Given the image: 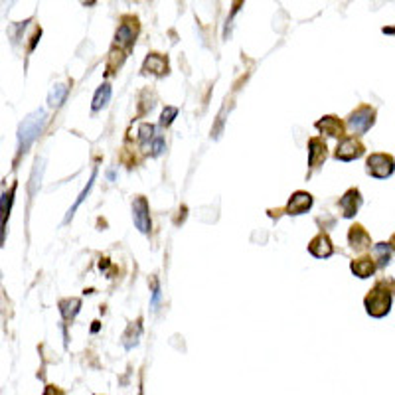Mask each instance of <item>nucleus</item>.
I'll return each instance as SVG.
<instances>
[{"mask_svg":"<svg viewBox=\"0 0 395 395\" xmlns=\"http://www.w3.org/2000/svg\"><path fill=\"white\" fill-rule=\"evenodd\" d=\"M48 123V113L44 109H36L30 113L26 119L20 123L18 127V158L24 157L32 145L36 143L40 135L44 133V127Z\"/></svg>","mask_w":395,"mask_h":395,"instance_id":"nucleus-1","label":"nucleus"},{"mask_svg":"<svg viewBox=\"0 0 395 395\" xmlns=\"http://www.w3.org/2000/svg\"><path fill=\"white\" fill-rule=\"evenodd\" d=\"M394 291L395 286L387 281H377L374 289L369 291L368 296L364 299L366 304V313L374 318H384L391 311V303H394Z\"/></svg>","mask_w":395,"mask_h":395,"instance_id":"nucleus-2","label":"nucleus"},{"mask_svg":"<svg viewBox=\"0 0 395 395\" xmlns=\"http://www.w3.org/2000/svg\"><path fill=\"white\" fill-rule=\"evenodd\" d=\"M366 170L372 178H377V180H386L389 176L395 172V160L391 155H386V152H374L369 155L368 160H366Z\"/></svg>","mask_w":395,"mask_h":395,"instance_id":"nucleus-3","label":"nucleus"},{"mask_svg":"<svg viewBox=\"0 0 395 395\" xmlns=\"http://www.w3.org/2000/svg\"><path fill=\"white\" fill-rule=\"evenodd\" d=\"M374 123H376V109L369 105H362L354 113H350L348 129L356 135H364L374 127Z\"/></svg>","mask_w":395,"mask_h":395,"instance_id":"nucleus-4","label":"nucleus"},{"mask_svg":"<svg viewBox=\"0 0 395 395\" xmlns=\"http://www.w3.org/2000/svg\"><path fill=\"white\" fill-rule=\"evenodd\" d=\"M366 148L364 145L356 140V137H344L336 147L334 158L342 160V162H352V160H358L360 157H364Z\"/></svg>","mask_w":395,"mask_h":395,"instance_id":"nucleus-5","label":"nucleus"},{"mask_svg":"<svg viewBox=\"0 0 395 395\" xmlns=\"http://www.w3.org/2000/svg\"><path fill=\"white\" fill-rule=\"evenodd\" d=\"M133 221L137 226L140 233H150L152 230V221H150V208L145 196H137L133 200Z\"/></svg>","mask_w":395,"mask_h":395,"instance_id":"nucleus-6","label":"nucleus"},{"mask_svg":"<svg viewBox=\"0 0 395 395\" xmlns=\"http://www.w3.org/2000/svg\"><path fill=\"white\" fill-rule=\"evenodd\" d=\"M362 202L364 200H362V194H360L358 188H350L348 192L340 198V202H338L342 218H346V220L354 218L360 211V208H362Z\"/></svg>","mask_w":395,"mask_h":395,"instance_id":"nucleus-7","label":"nucleus"},{"mask_svg":"<svg viewBox=\"0 0 395 395\" xmlns=\"http://www.w3.org/2000/svg\"><path fill=\"white\" fill-rule=\"evenodd\" d=\"M314 198L308 192L304 190H296V192L289 198V204H286L285 211L289 216H303L306 211L313 208Z\"/></svg>","mask_w":395,"mask_h":395,"instance_id":"nucleus-8","label":"nucleus"},{"mask_svg":"<svg viewBox=\"0 0 395 395\" xmlns=\"http://www.w3.org/2000/svg\"><path fill=\"white\" fill-rule=\"evenodd\" d=\"M14 194H16V186H12L9 192H4L0 198V245L6 239V228H9L12 204H14Z\"/></svg>","mask_w":395,"mask_h":395,"instance_id":"nucleus-9","label":"nucleus"},{"mask_svg":"<svg viewBox=\"0 0 395 395\" xmlns=\"http://www.w3.org/2000/svg\"><path fill=\"white\" fill-rule=\"evenodd\" d=\"M137 32H138V26H137V20L133 22V24H121L119 30H117V34H115V44L119 48H125L127 52H129L130 48L135 46V42H137Z\"/></svg>","mask_w":395,"mask_h":395,"instance_id":"nucleus-10","label":"nucleus"},{"mask_svg":"<svg viewBox=\"0 0 395 395\" xmlns=\"http://www.w3.org/2000/svg\"><path fill=\"white\" fill-rule=\"evenodd\" d=\"M314 127L321 130L322 135H328V137L334 138H344V125H342V121L338 119V117H334V115L322 117L321 121H316Z\"/></svg>","mask_w":395,"mask_h":395,"instance_id":"nucleus-11","label":"nucleus"},{"mask_svg":"<svg viewBox=\"0 0 395 395\" xmlns=\"http://www.w3.org/2000/svg\"><path fill=\"white\" fill-rule=\"evenodd\" d=\"M308 251H311L313 257L326 259L334 253V245H332L330 238H328L326 233H318V235L308 243Z\"/></svg>","mask_w":395,"mask_h":395,"instance_id":"nucleus-12","label":"nucleus"},{"mask_svg":"<svg viewBox=\"0 0 395 395\" xmlns=\"http://www.w3.org/2000/svg\"><path fill=\"white\" fill-rule=\"evenodd\" d=\"M326 143L318 137H313L308 140V168H316L318 165H322L328 152H326Z\"/></svg>","mask_w":395,"mask_h":395,"instance_id":"nucleus-13","label":"nucleus"},{"mask_svg":"<svg viewBox=\"0 0 395 395\" xmlns=\"http://www.w3.org/2000/svg\"><path fill=\"white\" fill-rule=\"evenodd\" d=\"M348 241H350V247L354 249V251H366V249L372 245V238H369V233L362 226H352L350 228V233H348Z\"/></svg>","mask_w":395,"mask_h":395,"instance_id":"nucleus-14","label":"nucleus"},{"mask_svg":"<svg viewBox=\"0 0 395 395\" xmlns=\"http://www.w3.org/2000/svg\"><path fill=\"white\" fill-rule=\"evenodd\" d=\"M143 72H145V74H152L162 77V75L168 74V62H166L165 55L150 54L147 60H145V64H143Z\"/></svg>","mask_w":395,"mask_h":395,"instance_id":"nucleus-15","label":"nucleus"},{"mask_svg":"<svg viewBox=\"0 0 395 395\" xmlns=\"http://www.w3.org/2000/svg\"><path fill=\"white\" fill-rule=\"evenodd\" d=\"M376 259L372 257H360V259H354L352 261V265H350V269H352V273L358 277V279H368V277H372L374 273H376Z\"/></svg>","mask_w":395,"mask_h":395,"instance_id":"nucleus-16","label":"nucleus"},{"mask_svg":"<svg viewBox=\"0 0 395 395\" xmlns=\"http://www.w3.org/2000/svg\"><path fill=\"white\" fill-rule=\"evenodd\" d=\"M67 95H69V87H67L65 83H55L54 87H52V91H50V95H48V105H50L52 109H57V107L64 105Z\"/></svg>","mask_w":395,"mask_h":395,"instance_id":"nucleus-17","label":"nucleus"},{"mask_svg":"<svg viewBox=\"0 0 395 395\" xmlns=\"http://www.w3.org/2000/svg\"><path fill=\"white\" fill-rule=\"evenodd\" d=\"M111 95H113V89H111L109 83H103L101 87H97V91L93 95L91 103L93 113H97V111H101L103 107H107L111 101Z\"/></svg>","mask_w":395,"mask_h":395,"instance_id":"nucleus-18","label":"nucleus"},{"mask_svg":"<svg viewBox=\"0 0 395 395\" xmlns=\"http://www.w3.org/2000/svg\"><path fill=\"white\" fill-rule=\"evenodd\" d=\"M95 178H97V168H93L91 178H89V182H87V186H85V188H83V190H82V194L77 196V200H75V202H74V206H72V208L67 210V216H65L64 223H69V221H72V218H74V216H75V211H77V208H79V206H82V204H83V200H85V198L89 196L93 184H95Z\"/></svg>","mask_w":395,"mask_h":395,"instance_id":"nucleus-19","label":"nucleus"},{"mask_svg":"<svg viewBox=\"0 0 395 395\" xmlns=\"http://www.w3.org/2000/svg\"><path fill=\"white\" fill-rule=\"evenodd\" d=\"M42 176H44V158H38L36 165H34V170H32V176H30V184H28V192H30V198H34L42 186Z\"/></svg>","mask_w":395,"mask_h":395,"instance_id":"nucleus-20","label":"nucleus"},{"mask_svg":"<svg viewBox=\"0 0 395 395\" xmlns=\"http://www.w3.org/2000/svg\"><path fill=\"white\" fill-rule=\"evenodd\" d=\"M79 308H82V301L79 299H65V301L60 303V313H62L65 322L74 321L77 313H79Z\"/></svg>","mask_w":395,"mask_h":395,"instance_id":"nucleus-21","label":"nucleus"},{"mask_svg":"<svg viewBox=\"0 0 395 395\" xmlns=\"http://www.w3.org/2000/svg\"><path fill=\"white\" fill-rule=\"evenodd\" d=\"M155 133H157L155 125H150V123H143V125L138 127V143H140L143 147H150L152 138L157 137Z\"/></svg>","mask_w":395,"mask_h":395,"instance_id":"nucleus-22","label":"nucleus"},{"mask_svg":"<svg viewBox=\"0 0 395 395\" xmlns=\"http://www.w3.org/2000/svg\"><path fill=\"white\" fill-rule=\"evenodd\" d=\"M374 253H376L379 267H386L391 261V245L389 243H377V245H374Z\"/></svg>","mask_w":395,"mask_h":395,"instance_id":"nucleus-23","label":"nucleus"},{"mask_svg":"<svg viewBox=\"0 0 395 395\" xmlns=\"http://www.w3.org/2000/svg\"><path fill=\"white\" fill-rule=\"evenodd\" d=\"M176 115H178V109L176 107H166L162 111V115H160V127H168V125H172V121L176 119Z\"/></svg>","mask_w":395,"mask_h":395,"instance_id":"nucleus-24","label":"nucleus"},{"mask_svg":"<svg viewBox=\"0 0 395 395\" xmlns=\"http://www.w3.org/2000/svg\"><path fill=\"white\" fill-rule=\"evenodd\" d=\"M150 150H152V157H160V155L166 150L165 137L157 135V137L152 138V143H150Z\"/></svg>","mask_w":395,"mask_h":395,"instance_id":"nucleus-25","label":"nucleus"},{"mask_svg":"<svg viewBox=\"0 0 395 395\" xmlns=\"http://www.w3.org/2000/svg\"><path fill=\"white\" fill-rule=\"evenodd\" d=\"M226 107H223V109H221V113L220 115H218V125H216V127H213V129H211V137L213 138H218L221 135V130H223V123H226Z\"/></svg>","mask_w":395,"mask_h":395,"instance_id":"nucleus-26","label":"nucleus"},{"mask_svg":"<svg viewBox=\"0 0 395 395\" xmlns=\"http://www.w3.org/2000/svg\"><path fill=\"white\" fill-rule=\"evenodd\" d=\"M158 303H160V285H158L157 279H152V301H150L152 311H157Z\"/></svg>","mask_w":395,"mask_h":395,"instance_id":"nucleus-27","label":"nucleus"},{"mask_svg":"<svg viewBox=\"0 0 395 395\" xmlns=\"http://www.w3.org/2000/svg\"><path fill=\"white\" fill-rule=\"evenodd\" d=\"M44 395H64L60 389H55L54 386H48L46 391H44Z\"/></svg>","mask_w":395,"mask_h":395,"instance_id":"nucleus-28","label":"nucleus"},{"mask_svg":"<svg viewBox=\"0 0 395 395\" xmlns=\"http://www.w3.org/2000/svg\"><path fill=\"white\" fill-rule=\"evenodd\" d=\"M389 245H391V247L395 249V235H394V238H391V241H389Z\"/></svg>","mask_w":395,"mask_h":395,"instance_id":"nucleus-29","label":"nucleus"},{"mask_svg":"<svg viewBox=\"0 0 395 395\" xmlns=\"http://www.w3.org/2000/svg\"><path fill=\"white\" fill-rule=\"evenodd\" d=\"M91 2H93V4H95V0H91Z\"/></svg>","mask_w":395,"mask_h":395,"instance_id":"nucleus-30","label":"nucleus"}]
</instances>
